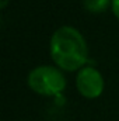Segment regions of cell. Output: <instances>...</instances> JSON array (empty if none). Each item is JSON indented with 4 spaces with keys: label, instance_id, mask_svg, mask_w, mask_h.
<instances>
[{
    "label": "cell",
    "instance_id": "1",
    "mask_svg": "<svg viewBox=\"0 0 119 121\" xmlns=\"http://www.w3.org/2000/svg\"><path fill=\"white\" fill-rule=\"evenodd\" d=\"M49 55L60 70L77 73L87 65L88 44L76 27L60 26L49 39Z\"/></svg>",
    "mask_w": 119,
    "mask_h": 121
},
{
    "label": "cell",
    "instance_id": "2",
    "mask_svg": "<svg viewBox=\"0 0 119 121\" xmlns=\"http://www.w3.org/2000/svg\"><path fill=\"white\" fill-rule=\"evenodd\" d=\"M27 85L38 96L56 97L60 96L66 86L64 72L55 65H39L31 69L27 76Z\"/></svg>",
    "mask_w": 119,
    "mask_h": 121
},
{
    "label": "cell",
    "instance_id": "3",
    "mask_svg": "<svg viewBox=\"0 0 119 121\" xmlns=\"http://www.w3.org/2000/svg\"><path fill=\"white\" fill-rule=\"evenodd\" d=\"M76 89L81 97L87 100L98 99L105 89L102 73L91 65H86L76 73Z\"/></svg>",
    "mask_w": 119,
    "mask_h": 121
},
{
    "label": "cell",
    "instance_id": "4",
    "mask_svg": "<svg viewBox=\"0 0 119 121\" xmlns=\"http://www.w3.org/2000/svg\"><path fill=\"white\" fill-rule=\"evenodd\" d=\"M112 0H83V7L88 13H102L108 7H111Z\"/></svg>",
    "mask_w": 119,
    "mask_h": 121
},
{
    "label": "cell",
    "instance_id": "5",
    "mask_svg": "<svg viewBox=\"0 0 119 121\" xmlns=\"http://www.w3.org/2000/svg\"><path fill=\"white\" fill-rule=\"evenodd\" d=\"M111 9H112L114 16L116 17V20H119V0H112V3H111Z\"/></svg>",
    "mask_w": 119,
    "mask_h": 121
},
{
    "label": "cell",
    "instance_id": "6",
    "mask_svg": "<svg viewBox=\"0 0 119 121\" xmlns=\"http://www.w3.org/2000/svg\"><path fill=\"white\" fill-rule=\"evenodd\" d=\"M10 1H11V0H0V10H4V9L8 6Z\"/></svg>",
    "mask_w": 119,
    "mask_h": 121
}]
</instances>
